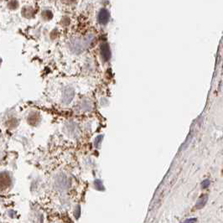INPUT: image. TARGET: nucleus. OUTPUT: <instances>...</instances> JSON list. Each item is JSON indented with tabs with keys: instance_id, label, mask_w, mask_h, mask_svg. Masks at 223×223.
Listing matches in <instances>:
<instances>
[{
	"instance_id": "3",
	"label": "nucleus",
	"mask_w": 223,
	"mask_h": 223,
	"mask_svg": "<svg viewBox=\"0 0 223 223\" xmlns=\"http://www.w3.org/2000/svg\"><path fill=\"white\" fill-rule=\"evenodd\" d=\"M207 200H208V197L206 195H203V196H200L199 199H198V200H197V202H196L195 208L197 210L201 209L202 207L206 206V202H207Z\"/></svg>"
},
{
	"instance_id": "4",
	"label": "nucleus",
	"mask_w": 223,
	"mask_h": 223,
	"mask_svg": "<svg viewBox=\"0 0 223 223\" xmlns=\"http://www.w3.org/2000/svg\"><path fill=\"white\" fill-rule=\"evenodd\" d=\"M95 188L97 190H104V186L102 185V182L100 179H96L94 181Z\"/></svg>"
},
{
	"instance_id": "7",
	"label": "nucleus",
	"mask_w": 223,
	"mask_h": 223,
	"mask_svg": "<svg viewBox=\"0 0 223 223\" xmlns=\"http://www.w3.org/2000/svg\"><path fill=\"white\" fill-rule=\"evenodd\" d=\"M102 138H103V137L101 135V136H98L97 138L95 139V146H96L97 148L98 147V144H99V143H101V139H102Z\"/></svg>"
},
{
	"instance_id": "6",
	"label": "nucleus",
	"mask_w": 223,
	"mask_h": 223,
	"mask_svg": "<svg viewBox=\"0 0 223 223\" xmlns=\"http://www.w3.org/2000/svg\"><path fill=\"white\" fill-rule=\"evenodd\" d=\"M80 214H81V208H80V206H78L77 207H76V211H75V212H74V215L75 216H76V218L77 219V218H79V216H80Z\"/></svg>"
},
{
	"instance_id": "5",
	"label": "nucleus",
	"mask_w": 223,
	"mask_h": 223,
	"mask_svg": "<svg viewBox=\"0 0 223 223\" xmlns=\"http://www.w3.org/2000/svg\"><path fill=\"white\" fill-rule=\"evenodd\" d=\"M209 186H210L209 179H205V180L201 183V187H202L203 189H206V188H207Z\"/></svg>"
},
{
	"instance_id": "8",
	"label": "nucleus",
	"mask_w": 223,
	"mask_h": 223,
	"mask_svg": "<svg viewBox=\"0 0 223 223\" xmlns=\"http://www.w3.org/2000/svg\"><path fill=\"white\" fill-rule=\"evenodd\" d=\"M196 221V218H190V219L186 220V221H185L182 223H195Z\"/></svg>"
},
{
	"instance_id": "1",
	"label": "nucleus",
	"mask_w": 223,
	"mask_h": 223,
	"mask_svg": "<svg viewBox=\"0 0 223 223\" xmlns=\"http://www.w3.org/2000/svg\"><path fill=\"white\" fill-rule=\"evenodd\" d=\"M67 178L65 177V175H61L57 177V179L55 180V184L58 186L59 189H65V188H67Z\"/></svg>"
},
{
	"instance_id": "2",
	"label": "nucleus",
	"mask_w": 223,
	"mask_h": 223,
	"mask_svg": "<svg viewBox=\"0 0 223 223\" xmlns=\"http://www.w3.org/2000/svg\"><path fill=\"white\" fill-rule=\"evenodd\" d=\"M10 177L8 175V174L2 173V175H1V186H2V189H4V185H5V188H7L8 186L10 185Z\"/></svg>"
}]
</instances>
